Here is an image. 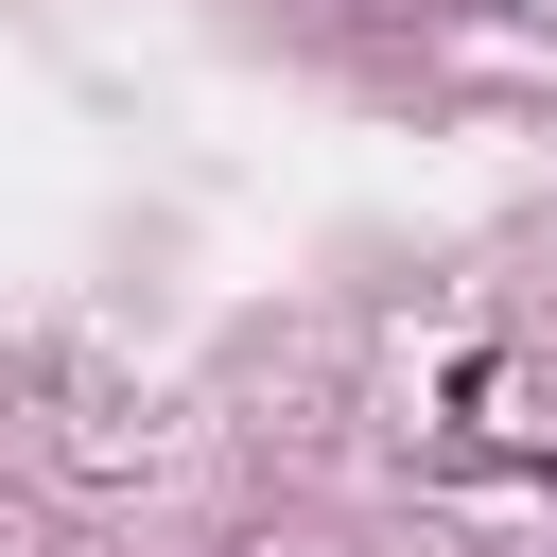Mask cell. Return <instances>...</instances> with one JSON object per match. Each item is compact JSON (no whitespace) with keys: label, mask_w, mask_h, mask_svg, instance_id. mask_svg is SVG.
Here are the masks:
<instances>
[]
</instances>
